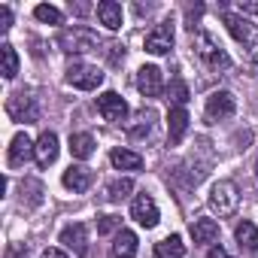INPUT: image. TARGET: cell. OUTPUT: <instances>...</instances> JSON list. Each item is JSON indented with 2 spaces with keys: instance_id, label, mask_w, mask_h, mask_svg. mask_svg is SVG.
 <instances>
[{
  "instance_id": "4fadbf2b",
  "label": "cell",
  "mask_w": 258,
  "mask_h": 258,
  "mask_svg": "<svg viewBox=\"0 0 258 258\" xmlns=\"http://www.w3.org/2000/svg\"><path fill=\"white\" fill-rule=\"evenodd\" d=\"M137 91L143 97H158L164 91V79H161V70L155 64H146L137 70Z\"/></svg>"
},
{
  "instance_id": "d4e9b609",
  "label": "cell",
  "mask_w": 258,
  "mask_h": 258,
  "mask_svg": "<svg viewBox=\"0 0 258 258\" xmlns=\"http://www.w3.org/2000/svg\"><path fill=\"white\" fill-rule=\"evenodd\" d=\"M0 73H4V79H16L19 73V52L10 43L0 46Z\"/></svg>"
},
{
  "instance_id": "2e32d148",
  "label": "cell",
  "mask_w": 258,
  "mask_h": 258,
  "mask_svg": "<svg viewBox=\"0 0 258 258\" xmlns=\"http://www.w3.org/2000/svg\"><path fill=\"white\" fill-rule=\"evenodd\" d=\"M55 158H58V134H55V131H43L40 140H37L34 161H37L40 167H49V164H55Z\"/></svg>"
},
{
  "instance_id": "7402d4cb",
  "label": "cell",
  "mask_w": 258,
  "mask_h": 258,
  "mask_svg": "<svg viewBox=\"0 0 258 258\" xmlns=\"http://www.w3.org/2000/svg\"><path fill=\"white\" fill-rule=\"evenodd\" d=\"M155 258H185V243L179 234L164 237L161 243H155Z\"/></svg>"
},
{
  "instance_id": "52a82bcc",
  "label": "cell",
  "mask_w": 258,
  "mask_h": 258,
  "mask_svg": "<svg viewBox=\"0 0 258 258\" xmlns=\"http://www.w3.org/2000/svg\"><path fill=\"white\" fill-rule=\"evenodd\" d=\"M234 109H237V100H234V94H231V91H213V94L207 97L204 118H207V124H216V121L231 118V115H234Z\"/></svg>"
},
{
  "instance_id": "5b68a950",
  "label": "cell",
  "mask_w": 258,
  "mask_h": 258,
  "mask_svg": "<svg viewBox=\"0 0 258 258\" xmlns=\"http://www.w3.org/2000/svg\"><path fill=\"white\" fill-rule=\"evenodd\" d=\"M7 112H10L13 121H25V124H31V121L40 118L37 97L28 94V91H16V94H10V97H7Z\"/></svg>"
},
{
  "instance_id": "6da1fadb",
  "label": "cell",
  "mask_w": 258,
  "mask_h": 258,
  "mask_svg": "<svg viewBox=\"0 0 258 258\" xmlns=\"http://www.w3.org/2000/svg\"><path fill=\"white\" fill-rule=\"evenodd\" d=\"M222 22H225L228 34L243 46L246 58L255 64V61H258V25H252L243 13H225V16H222Z\"/></svg>"
},
{
  "instance_id": "9c48e42d",
  "label": "cell",
  "mask_w": 258,
  "mask_h": 258,
  "mask_svg": "<svg viewBox=\"0 0 258 258\" xmlns=\"http://www.w3.org/2000/svg\"><path fill=\"white\" fill-rule=\"evenodd\" d=\"M131 219H137V225H143V228H155L158 225V204H155V198L152 195H137L134 198V204H131Z\"/></svg>"
},
{
  "instance_id": "7c38bea8",
  "label": "cell",
  "mask_w": 258,
  "mask_h": 258,
  "mask_svg": "<svg viewBox=\"0 0 258 258\" xmlns=\"http://www.w3.org/2000/svg\"><path fill=\"white\" fill-rule=\"evenodd\" d=\"M64 188H70L73 195H82V191H88L91 185H94V170L91 167H85V164H70L67 170H64Z\"/></svg>"
},
{
  "instance_id": "484cf974",
  "label": "cell",
  "mask_w": 258,
  "mask_h": 258,
  "mask_svg": "<svg viewBox=\"0 0 258 258\" xmlns=\"http://www.w3.org/2000/svg\"><path fill=\"white\" fill-rule=\"evenodd\" d=\"M131 191H134V179L121 176V179L109 182V188H106V198H109L112 204H121V201H127V198H131Z\"/></svg>"
},
{
  "instance_id": "4dcf8cb0",
  "label": "cell",
  "mask_w": 258,
  "mask_h": 258,
  "mask_svg": "<svg viewBox=\"0 0 258 258\" xmlns=\"http://www.w3.org/2000/svg\"><path fill=\"white\" fill-rule=\"evenodd\" d=\"M109 49H112V52H109V61H112V64L124 61V49H121V46H109Z\"/></svg>"
},
{
  "instance_id": "83f0119b",
  "label": "cell",
  "mask_w": 258,
  "mask_h": 258,
  "mask_svg": "<svg viewBox=\"0 0 258 258\" xmlns=\"http://www.w3.org/2000/svg\"><path fill=\"white\" fill-rule=\"evenodd\" d=\"M34 16H37V22H43V25H61V22H64L61 10H55V7H49V4H40V7L34 10Z\"/></svg>"
},
{
  "instance_id": "e0dca14e",
  "label": "cell",
  "mask_w": 258,
  "mask_h": 258,
  "mask_svg": "<svg viewBox=\"0 0 258 258\" xmlns=\"http://www.w3.org/2000/svg\"><path fill=\"white\" fill-rule=\"evenodd\" d=\"M155 109H149V106H143L140 112H137V118H134V124L127 127V137H131L134 143H140V140H146L149 134H152V127H155Z\"/></svg>"
},
{
  "instance_id": "d6a6232c",
  "label": "cell",
  "mask_w": 258,
  "mask_h": 258,
  "mask_svg": "<svg viewBox=\"0 0 258 258\" xmlns=\"http://www.w3.org/2000/svg\"><path fill=\"white\" fill-rule=\"evenodd\" d=\"M207 258H231V255H228V252H225L222 246H213V249L207 252Z\"/></svg>"
},
{
  "instance_id": "7a4b0ae2",
  "label": "cell",
  "mask_w": 258,
  "mask_h": 258,
  "mask_svg": "<svg viewBox=\"0 0 258 258\" xmlns=\"http://www.w3.org/2000/svg\"><path fill=\"white\" fill-rule=\"evenodd\" d=\"M58 49L67 52V55H85V52H97L100 49V37L85 28V25H73V28H64L58 34Z\"/></svg>"
},
{
  "instance_id": "1f68e13d",
  "label": "cell",
  "mask_w": 258,
  "mask_h": 258,
  "mask_svg": "<svg viewBox=\"0 0 258 258\" xmlns=\"http://www.w3.org/2000/svg\"><path fill=\"white\" fill-rule=\"evenodd\" d=\"M43 258H70V255H67L64 249H55V246H49V249L43 252Z\"/></svg>"
},
{
  "instance_id": "f1b7e54d",
  "label": "cell",
  "mask_w": 258,
  "mask_h": 258,
  "mask_svg": "<svg viewBox=\"0 0 258 258\" xmlns=\"http://www.w3.org/2000/svg\"><path fill=\"white\" fill-rule=\"evenodd\" d=\"M112 231H121V219H115V216H100V219H97V234H112Z\"/></svg>"
},
{
  "instance_id": "5bb4252c",
  "label": "cell",
  "mask_w": 258,
  "mask_h": 258,
  "mask_svg": "<svg viewBox=\"0 0 258 258\" xmlns=\"http://www.w3.org/2000/svg\"><path fill=\"white\" fill-rule=\"evenodd\" d=\"M61 243H64L76 258H85V255H88V231H85V225H82V222L67 225V228L61 231Z\"/></svg>"
},
{
  "instance_id": "e575fe53",
  "label": "cell",
  "mask_w": 258,
  "mask_h": 258,
  "mask_svg": "<svg viewBox=\"0 0 258 258\" xmlns=\"http://www.w3.org/2000/svg\"><path fill=\"white\" fill-rule=\"evenodd\" d=\"M255 173H258V164H255Z\"/></svg>"
},
{
  "instance_id": "836d02e7",
  "label": "cell",
  "mask_w": 258,
  "mask_h": 258,
  "mask_svg": "<svg viewBox=\"0 0 258 258\" xmlns=\"http://www.w3.org/2000/svg\"><path fill=\"white\" fill-rule=\"evenodd\" d=\"M240 10L249 13V16H255V13H258V4H240Z\"/></svg>"
},
{
  "instance_id": "ffe728a7",
  "label": "cell",
  "mask_w": 258,
  "mask_h": 258,
  "mask_svg": "<svg viewBox=\"0 0 258 258\" xmlns=\"http://www.w3.org/2000/svg\"><path fill=\"white\" fill-rule=\"evenodd\" d=\"M97 22L106 31H118L121 28V7L115 4V0H103V4H97Z\"/></svg>"
},
{
  "instance_id": "603a6c76",
  "label": "cell",
  "mask_w": 258,
  "mask_h": 258,
  "mask_svg": "<svg viewBox=\"0 0 258 258\" xmlns=\"http://www.w3.org/2000/svg\"><path fill=\"white\" fill-rule=\"evenodd\" d=\"M191 237H195V243H213L219 237V222L216 219H195L191 222Z\"/></svg>"
},
{
  "instance_id": "30bf717a",
  "label": "cell",
  "mask_w": 258,
  "mask_h": 258,
  "mask_svg": "<svg viewBox=\"0 0 258 258\" xmlns=\"http://www.w3.org/2000/svg\"><path fill=\"white\" fill-rule=\"evenodd\" d=\"M173 49V22L164 19L161 25H155V31L146 37V52L149 55H167Z\"/></svg>"
},
{
  "instance_id": "8992f818",
  "label": "cell",
  "mask_w": 258,
  "mask_h": 258,
  "mask_svg": "<svg viewBox=\"0 0 258 258\" xmlns=\"http://www.w3.org/2000/svg\"><path fill=\"white\" fill-rule=\"evenodd\" d=\"M64 73H67V82L73 88H82V91H94L103 82V70L94 64H82V61H73Z\"/></svg>"
},
{
  "instance_id": "cb8c5ba5",
  "label": "cell",
  "mask_w": 258,
  "mask_h": 258,
  "mask_svg": "<svg viewBox=\"0 0 258 258\" xmlns=\"http://www.w3.org/2000/svg\"><path fill=\"white\" fill-rule=\"evenodd\" d=\"M70 155L73 158H79V161H85V158H91L94 155V137L91 134H70Z\"/></svg>"
},
{
  "instance_id": "f546056e",
  "label": "cell",
  "mask_w": 258,
  "mask_h": 258,
  "mask_svg": "<svg viewBox=\"0 0 258 258\" xmlns=\"http://www.w3.org/2000/svg\"><path fill=\"white\" fill-rule=\"evenodd\" d=\"M10 28H13V10L10 7H0V31L7 34Z\"/></svg>"
},
{
  "instance_id": "277c9868",
  "label": "cell",
  "mask_w": 258,
  "mask_h": 258,
  "mask_svg": "<svg viewBox=\"0 0 258 258\" xmlns=\"http://www.w3.org/2000/svg\"><path fill=\"white\" fill-rule=\"evenodd\" d=\"M237 204H240V191H237V185H234L231 179H219V182L210 188V207H213V213L231 216V213L237 210Z\"/></svg>"
},
{
  "instance_id": "8fae6325",
  "label": "cell",
  "mask_w": 258,
  "mask_h": 258,
  "mask_svg": "<svg viewBox=\"0 0 258 258\" xmlns=\"http://www.w3.org/2000/svg\"><path fill=\"white\" fill-rule=\"evenodd\" d=\"M34 152H37V143L22 131V134H16V137H13V143H10L7 164H10V167H25V164L34 158Z\"/></svg>"
},
{
  "instance_id": "44dd1931",
  "label": "cell",
  "mask_w": 258,
  "mask_h": 258,
  "mask_svg": "<svg viewBox=\"0 0 258 258\" xmlns=\"http://www.w3.org/2000/svg\"><path fill=\"white\" fill-rule=\"evenodd\" d=\"M109 161H112L115 170H140L143 167V155L134 152V149H112Z\"/></svg>"
},
{
  "instance_id": "ba28073f",
  "label": "cell",
  "mask_w": 258,
  "mask_h": 258,
  "mask_svg": "<svg viewBox=\"0 0 258 258\" xmlns=\"http://www.w3.org/2000/svg\"><path fill=\"white\" fill-rule=\"evenodd\" d=\"M97 112H100L106 121H112V124L127 121V103H124V97L115 94V91H103V94L97 97Z\"/></svg>"
},
{
  "instance_id": "4316f807",
  "label": "cell",
  "mask_w": 258,
  "mask_h": 258,
  "mask_svg": "<svg viewBox=\"0 0 258 258\" xmlns=\"http://www.w3.org/2000/svg\"><path fill=\"white\" fill-rule=\"evenodd\" d=\"M167 100H170L173 106H185V103H188V85H185L182 79H173V82L167 85Z\"/></svg>"
},
{
  "instance_id": "ac0fdd59",
  "label": "cell",
  "mask_w": 258,
  "mask_h": 258,
  "mask_svg": "<svg viewBox=\"0 0 258 258\" xmlns=\"http://www.w3.org/2000/svg\"><path fill=\"white\" fill-rule=\"evenodd\" d=\"M234 240H237L243 255H258V228L252 222H240L234 228Z\"/></svg>"
},
{
  "instance_id": "d6986e66",
  "label": "cell",
  "mask_w": 258,
  "mask_h": 258,
  "mask_svg": "<svg viewBox=\"0 0 258 258\" xmlns=\"http://www.w3.org/2000/svg\"><path fill=\"white\" fill-rule=\"evenodd\" d=\"M137 255V234L121 228L112 240V258H134Z\"/></svg>"
},
{
  "instance_id": "9a60e30c",
  "label": "cell",
  "mask_w": 258,
  "mask_h": 258,
  "mask_svg": "<svg viewBox=\"0 0 258 258\" xmlns=\"http://www.w3.org/2000/svg\"><path fill=\"white\" fill-rule=\"evenodd\" d=\"M185 134H188V109L185 106H170V115H167V140H170V146H179Z\"/></svg>"
},
{
  "instance_id": "3957f363",
  "label": "cell",
  "mask_w": 258,
  "mask_h": 258,
  "mask_svg": "<svg viewBox=\"0 0 258 258\" xmlns=\"http://www.w3.org/2000/svg\"><path fill=\"white\" fill-rule=\"evenodd\" d=\"M195 52H198V58H201L210 70H216V73H225V70L231 67V58H228V52L222 49V43H219L213 34H207V31H198V34H195Z\"/></svg>"
}]
</instances>
